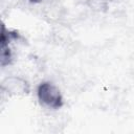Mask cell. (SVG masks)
I'll return each mask as SVG.
<instances>
[{
	"mask_svg": "<svg viewBox=\"0 0 134 134\" xmlns=\"http://www.w3.org/2000/svg\"><path fill=\"white\" fill-rule=\"evenodd\" d=\"M1 90L10 96H22L30 92V85L23 76L8 75L1 82Z\"/></svg>",
	"mask_w": 134,
	"mask_h": 134,
	"instance_id": "cell-2",
	"label": "cell"
},
{
	"mask_svg": "<svg viewBox=\"0 0 134 134\" xmlns=\"http://www.w3.org/2000/svg\"><path fill=\"white\" fill-rule=\"evenodd\" d=\"M30 4H34V5H41L43 3H45L47 0H27Z\"/></svg>",
	"mask_w": 134,
	"mask_h": 134,
	"instance_id": "cell-4",
	"label": "cell"
},
{
	"mask_svg": "<svg viewBox=\"0 0 134 134\" xmlns=\"http://www.w3.org/2000/svg\"><path fill=\"white\" fill-rule=\"evenodd\" d=\"M37 99L46 109L58 110L64 106V97L59 86L50 81L41 82L36 89Z\"/></svg>",
	"mask_w": 134,
	"mask_h": 134,
	"instance_id": "cell-1",
	"label": "cell"
},
{
	"mask_svg": "<svg viewBox=\"0 0 134 134\" xmlns=\"http://www.w3.org/2000/svg\"><path fill=\"white\" fill-rule=\"evenodd\" d=\"M111 0H86V5L94 13H105L110 7Z\"/></svg>",
	"mask_w": 134,
	"mask_h": 134,
	"instance_id": "cell-3",
	"label": "cell"
}]
</instances>
